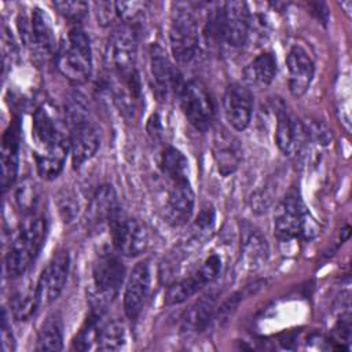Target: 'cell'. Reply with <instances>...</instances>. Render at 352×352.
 I'll use <instances>...</instances> for the list:
<instances>
[{"label": "cell", "mask_w": 352, "mask_h": 352, "mask_svg": "<svg viewBox=\"0 0 352 352\" xmlns=\"http://www.w3.org/2000/svg\"><path fill=\"white\" fill-rule=\"evenodd\" d=\"M67 151H69V142L56 144L51 148L36 150L34 161H36L37 175L44 180H52L58 177L63 170Z\"/></svg>", "instance_id": "obj_25"}, {"label": "cell", "mask_w": 352, "mask_h": 352, "mask_svg": "<svg viewBox=\"0 0 352 352\" xmlns=\"http://www.w3.org/2000/svg\"><path fill=\"white\" fill-rule=\"evenodd\" d=\"M138 38L131 25L117 26L106 44L104 65L121 84L131 91L140 94L139 74L136 70Z\"/></svg>", "instance_id": "obj_1"}, {"label": "cell", "mask_w": 352, "mask_h": 352, "mask_svg": "<svg viewBox=\"0 0 352 352\" xmlns=\"http://www.w3.org/2000/svg\"><path fill=\"white\" fill-rule=\"evenodd\" d=\"M276 195V187L272 182H268L265 186L256 190L250 197V208L254 213L261 214L267 212L274 204V197Z\"/></svg>", "instance_id": "obj_33"}, {"label": "cell", "mask_w": 352, "mask_h": 352, "mask_svg": "<svg viewBox=\"0 0 352 352\" xmlns=\"http://www.w3.org/2000/svg\"><path fill=\"white\" fill-rule=\"evenodd\" d=\"M15 202L18 209L26 214H33L36 205L38 202V188L34 182L25 179L15 190Z\"/></svg>", "instance_id": "obj_32"}, {"label": "cell", "mask_w": 352, "mask_h": 352, "mask_svg": "<svg viewBox=\"0 0 352 352\" xmlns=\"http://www.w3.org/2000/svg\"><path fill=\"white\" fill-rule=\"evenodd\" d=\"M214 219H216V214H214V209L213 206L210 205H206L204 206L199 213H198V217H197V221H195V226L199 230V232H208L209 230L213 228L214 226Z\"/></svg>", "instance_id": "obj_40"}, {"label": "cell", "mask_w": 352, "mask_h": 352, "mask_svg": "<svg viewBox=\"0 0 352 352\" xmlns=\"http://www.w3.org/2000/svg\"><path fill=\"white\" fill-rule=\"evenodd\" d=\"M19 121H11L1 142V184L7 191L15 182L19 165Z\"/></svg>", "instance_id": "obj_20"}, {"label": "cell", "mask_w": 352, "mask_h": 352, "mask_svg": "<svg viewBox=\"0 0 352 352\" xmlns=\"http://www.w3.org/2000/svg\"><path fill=\"white\" fill-rule=\"evenodd\" d=\"M56 67L73 84H84L92 73L89 37L80 26H73L56 50Z\"/></svg>", "instance_id": "obj_3"}, {"label": "cell", "mask_w": 352, "mask_h": 352, "mask_svg": "<svg viewBox=\"0 0 352 352\" xmlns=\"http://www.w3.org/2000/svg\"><path fill=\"white\" fill-rule=\"evenodd\" d=\"M33 139L37 143V150L51 148L56 144L69 142V138L65 136L59 124L45 107H38L33 114L32 122Z\"/></svg>", "instance_id": "obj_21"}, {"label": "cell", "mask_w": 352, "mask_h": 352, "mask_svg": "<svg viewBox=\"0 0 352 352\" xmlns=\"http://www.w3.org/2000/svg\"><path fill=\"white\" fill-rule=\"evenodd\" d=\"M121 212L122 209L120 206L116 190L110 184H103L92 195L88 208V217L94 224H109Z\"/></svg>", "instance_id": "obj_22"}, {"label": "cell", "mask_w": 352, "mask_h": 352, "mask_svg": "<svg viewBox=\"0 0 352 352\" xmlns=\"http://www.w3.org/2000/svg\"><path fill=\"white\" fill-rule=\"evenodd\" d=\"M213 157L219 172L228 176L235 172L242 160V151L235 138L221 132L217 133L213 143Z\"/></svg>", "instance_id": "obj_24"}, {"label": "cell", "mask_w": 352, "mask_h": 352, "mask_svg": "<svg viewBox=\"0 0 352 352\" xmlns=\"http://www.w3.org/2000/svg\"><path fill=\"white\" fill-rule=\"evenodd\" d=\"M95 344L98 351H118L125 344V327L122 323L113 320L96 331Z\"/></svg>", "instance_id": "obj_31"}, {"label": "cell", "mask_w": 352, "mask_h": 352, "mask_svg": "<svg viewBox=\"0 0 352 352\" xmlns=\"http://www.w3.org/2000/svg\"><path fill=\"white\" fill-rule=\"evenodd\" d=\"M47 235V221L41 216L30 214L21 224L6 254V272L10 278L23 275L40 253Z\"/></svg>", "instance_id": "obj_2"}, {"label": "cell", "mask_w": 352, "mask_h": 352, "mask_svg": "<svg viewBox=\"0 0 352 352\" xmlns=\"http://www.w3.org/2000/svg\"><path fill=\"white\" fill-rule=\"evenodd\" d=\"M275 142L278 148L287 157L300 154L308 139L304 124L286 107L283 102H279V104L275 106Z\"/></svg>", "instance_id": "obj_12"}, {"label": "cell", "mask_w": 352, "mask_h": 352, "mask_svg": "<svg viewBox=\"0 0 352 352\" xmlns=\"http://www.w3.org/2000/svg\"><path fill=\"white\" fill-rule=\"evenodd\" d=\"M144 3H138V1H132V3H116V10H117V15L118 18H121L122 21H125V23L128 25V22L135 21L142 11H144Z\"/></svg>", "instance_id": "obj_38"}, {"label": "cell", "mask_w": 352, "mask_h": 352, "mask_svg": "<svg viewBox=\"0 0 352 352\" xmlns=\"http://www.w3.org/2000/svg\"><path fill=\"white\" fill-rule=\"evenodd\" d=\"M11 312L12 316L19 322L29 320L40 308V302L34 287H25L18 290L11 298Z\"/></svg>", "instance_id": "obj_29"}, {"label": "cell", "mask_w": 352, "mask_h": 352, "mask_svg": "<svg viewBox=\"0 0 352 352\" xmlns=\"http://www.w3.org/2000/svg\"><path fill=\"white\" fill-rule=\"evenodd\" d=\"M18 29L26 45H32L45 55L54 54L55 33L51 19L44 10L36 7L29 18L21 16L18 19Z\"/></svg>", "instance_id": "obj_11"}, {"label": "cell", "mask_w": 352, "mask_h": 352, "mask_svg": "<svg viewBox=\"0 0 352 352\" xmlns=\"http://www.w3.org/2000/svg\"><path fill=\"white\" fill-rule=\"evenodd\" d=\"M114 250L125 257L140 256L148 246V232L136 219L121 212L109 223Z\"/></svg>", "instance_id": "obj_8"}, {"label": "cell", "mask_w": 352, "mask_h": 352, "mask_svg": "<svg viewBox=\"0 0 352 352\" xmlns=\"http://www.w3.org/2000/svg\"><path fill=\"white\" fill-rule=\"evenodd\" d=\"M276 58L272 52L265 51L257 55L243 69V78L257 87H265L272 82L276 74Z\"/></svg>", "instance_id": "obj_26"}, {"label": "cell", "mask_w": 352, "mask_h": 352, "mask_svg": "<svg viewBox=\"0 0 352 352\" xmlns=\"http://www.w3.org/2000/svg\"><path fill=\"white\" fill-rule=\"evenodd\" d=\"M202 287H205L204 282L198 278L197 274L173 282L165 292L164 302L166 305H177L187 301L190 297L197 294Z\"/></svg>", "instance_id": "obj_30"}, {"label": "cell", "mask_w": 352, "mask_h": 352, "mask_svg": "<svg viewBox=\"0 0 352 352\" xmlns=\"http://www.w3.org/2000/svg\"><path fill=\"white\" fill-rule=\"evenodd\" d=\"M125 268L118 253L100 252L92 265V298L94 311L100 314L118 294L124 282Z\"/></svg>", "instance_id": "obj_5"}, {"label": "cell", "mask_w": 352, "mask_h": 352, "mask_svg": "<svg viewBox=\"0 0 352 352\" xmlns=\"http://www.w3.org/2000/svg\"><path fill=\"white\" fill-rule=\"evenodd\" d=\"M274 234L282 242L309 239L316 234V224L296 190H290L275 209Z\"/></svg>", "instance_id": "obj_4"}, {"label": "cell", "mask_w": 352, "mask_h": 352, "mask_svg": "<svg viewBox=\"0 0 352 352\" xmlns=\"http://www.w3.org/2000/svg\"><path fill=\"white\" fill-rule=\"evenodd\" d=\"M241 254L249 271L260 270L270 256V246L265 236L249 223H243L241 228Z\"/></svg>", "instance_id": "obj_19"}, {"label": "cell", "mask_w": 352, "mask_h": 352, "mask_svg": "<svg viewBox=\"0 0 352 352\" xmlns=\"http://www.w3.org/2000/svg\"><path fill=\"white\" fill-rule=\"evenodd\" d=\"M150 267L147 261L138 263L125 283L124 290V311L129 319H136L146 302L150 290Z\"/></svg>", "instance_id": "obj_16"}, {"label": "cell", "mask_w": 352, "mask_h": 352, "mask_svg": "<svg viewBox=\"0 0 352 352\" xmlns=\"http://www.w3.org/2000/svg\"><path fill=\"white\" fill-rule=\"evenodd\" d=\"M70 267V257L66 250L56 252L41 271L36 282V293L40 307L50 305L62 293Z\"/></svg>", "instance_id": "obj_10"}, {"label": "cell", "mask_w": 352, "mask_h": 352, "mask_svg": "<svg viewBox=\"0 0 352 352\" xmlns=\"http://www.w3.org/2000/svg\"><path fill=\"white\" fill-rule=\"evenodd\" d=\"M161 169L168 182L188 179V161L182 151L166 147L161 154Z\"/></svg>", "instance_id": "obj_28"}, {"label": "cell", "mask_w": 352, "mask_h": 352, "mask_svg": "<svg viewBox=\"0 0 352 352\" xmlns=\"http://www.w3.org/2000/svg\"><path fill=\"white\" fill-rule=\"evenodd\" d=\"M58 208L62 219L69 223L78 213V201L76 199L74 194L65 190L58 195Z\"/></svg>", "instance_id": "obj_36"}, {"label": "cell", "mask_w": 352, "mask_h": 352, "mask_svg": "<svg viewBox=\"0 0 352 352\" xmlns=\"http://www.w3.org/2000/svg\"><path fill=\"white\" fill-rule=\"evenodd\" d=\"M194 212V191L190 179L169 182L165 201V219L169 224L179 227L186 224Z\"/></svg>", "instance_id": "obj_15"}, {"label": "cell", "mask_w": 352, "mask_h": 352, "mask_svg": "<svg viewBox=\"0 0 352 352\" xmlns=\"http://www.w3.org/2000/svg\"><path fill=\"white\" fill-rule=\"evenodd\" d=\"M250 12L243 1L224 3L214 21L217 34L232 47H242L250 34Z\"/></svg>", "instance_id": "obj_9"}, {"label": "cell", "mask_w": 352, "mask_h": 352, "mask_svg": "<svg viewBox=\"0 0 352 352\" xmlns=\"http://www.w3.org/2000/svg\"><path fill=\"white\" fill-rule=\"evenodd\" d=\"M177 95L188 122L198 131L209 129L213 122L214 107L205 85L197 80H190L183 84Z\"/></svg>", "instance_id": "obj_7"}, {"label": "cell", "mask_w": 352, "mask_h": 352, "mask_svg": "<svg viewBox=\"0 0 352 352\" xmlns=\"http://www.w3.org/2000/svg\"><path fill=\"white\" fill-rule=\"evenodd\" d=\"M148 55H150V72H151V77H153L157 94L160 96H166L170 89L179 94L184 81L179 70L169 60L165 50L160 44L153 43L148 48Z\"/></svg>", "instance_id": "obj_14"}, {"label": "cell", "mask_w": 352, "mask_h": 352, "mask_svg": "<svg viewBox=\"0 0 352 352\" xmlns=\"http://www.w3.org/2000/svg\"><path fill=\"white\" fill-rule=\"evenodd\" d=\"M217 297L219 292H208L187 308L182 318V330L188 333L204 330L213 319Z\"/></svg>", "instance_id": "obj_23"}, {"label": "cell", "mask_w": 352, "mask_h": 352, "mask_svg": "<svg viewBox=\"0 0 352 352\" xmlns=\"http://www.w3.org/2000/svg\"><path fill=\"white\" fill-rule=\"evenodd\" d=\"M169 45L179 63H188L197 55L199 30L197 18L188 4L175 3L170 14Z\"/></svg>", "instance_id": "obj_6"}, {"label": "cell", "mask_w": 352, "mask_h": 352, "mask_svg": "<svg viewBox=\"0 0 352 352\" xmlns=\"http://www.w3.org/2000/svg\"><path fill=\"white\" fill-rule=\"evenodd\" d=\"M224 116L235 131H243L249 126L253 114V94L238 82L227 87L223 98Z\"/></svg>", "instance_id": "obj_13"}, {"label": "cell", "mask_w": 352, "mask_h": 352, "mask_svg": "<svg viewBox=\"0 0 352 352\" xmlns=\"http://www.w3.org/2000/svg\"><path fill=\"white\" fill-rule=\"evenodd\" d=\"M63 348V320L60 314H50L37 334V351H60Z\"/></svg>", "instance_id": "obj_27"}, {"label": "cell", "mask_w": 352, "mask_h": 352, "mask_svg": "<svg viewBox=\"0 0 352 352\" xmlns=\"http://www.w3.org/2000/svg\"><path fill=\"white\" fill-rule=\"evenodd\" d=\"M305 132H307L308 138L311 136L312 139H315L320 144H329L330 140H331V132L319 121L309 122V125L305 126Z\"/></svg>", "instance_id": "obj_39"}, {"label": "cell", "mask_w": 352, "mask_h": 352, "mask_svg": "<svg viewBox=\"0 0 352 352\" xmlns=\"http://www.w3.org/2000/svg\"><path fill=\"white\" fill-rule=\"evenodd\" d=\"M286 67L289 73V91L294 98L302 96L314 78L315 65L308 52L300 47L294 45L289 50L286 56Z\"/></svg>", "instance_id": "obj_17"}, {"label": "cell", "mask_w": 352, "mask_h": 352, "mask_svg": "<svg viewBox=\"0 0 352 352\" xmlns=\"http://www.w3.org/2000/svg\"><path fill=\"white\" fill-rule=\"evenodd\" d=\"M221 270H223L221 257L219 254L213 253V254H210L209 257L205 258V261L201 264V267L197 270L195 274L198 275V278L206 286L208 283L214 282L220 276Z\"/></svg>", "instance_id": "obj_34"}, {"label": "cell", "mask_w": 352, "mask_h": 352, "mask_svg": "<svg viewBox=\"0 0 352 352\" xmlns=\"http://www.w3.org/2000/svg\"><path fill=\"white\" fill-rule=\"evenodd\" d=\"M54 7L58 10V12L72 21V22H80L87 14H88V3L85 1H55Z\"/></svg>", "instance_id": "obj_35"}, {"label": "cell", "mask_w": 352, "mask_h": 352, "mask_svg": "<svg viewBox=\"0 0 352 352\" xmlns=\"http://www.w3.org/2000/svg\"><path fill=\"white\" fill-rule=\"evenodd\" d=\"M99 144V133L96 128L88 122V120L70 126L69 151L72 155L73 166L78 168L85 161L91 160L96 154Z\"/></svg>", "instance_id": "obj_18"}, {"label": "cell", "mask_w": 352, "mask_h": 352, "mask_svg": "<svg viewBox=\"0 0 352 352\" xmlns=\"http://www.w3.org/2000/svg\"><path fill=\"white\" fill-rule=\"evenodd\" d=\"M94 7H95L96 21L100 26H109L114 22L116 18H118L117 10H116V3L99 1V3H95Z\"/></svg>", "instance_id": "obj_37"}]
</instances>
